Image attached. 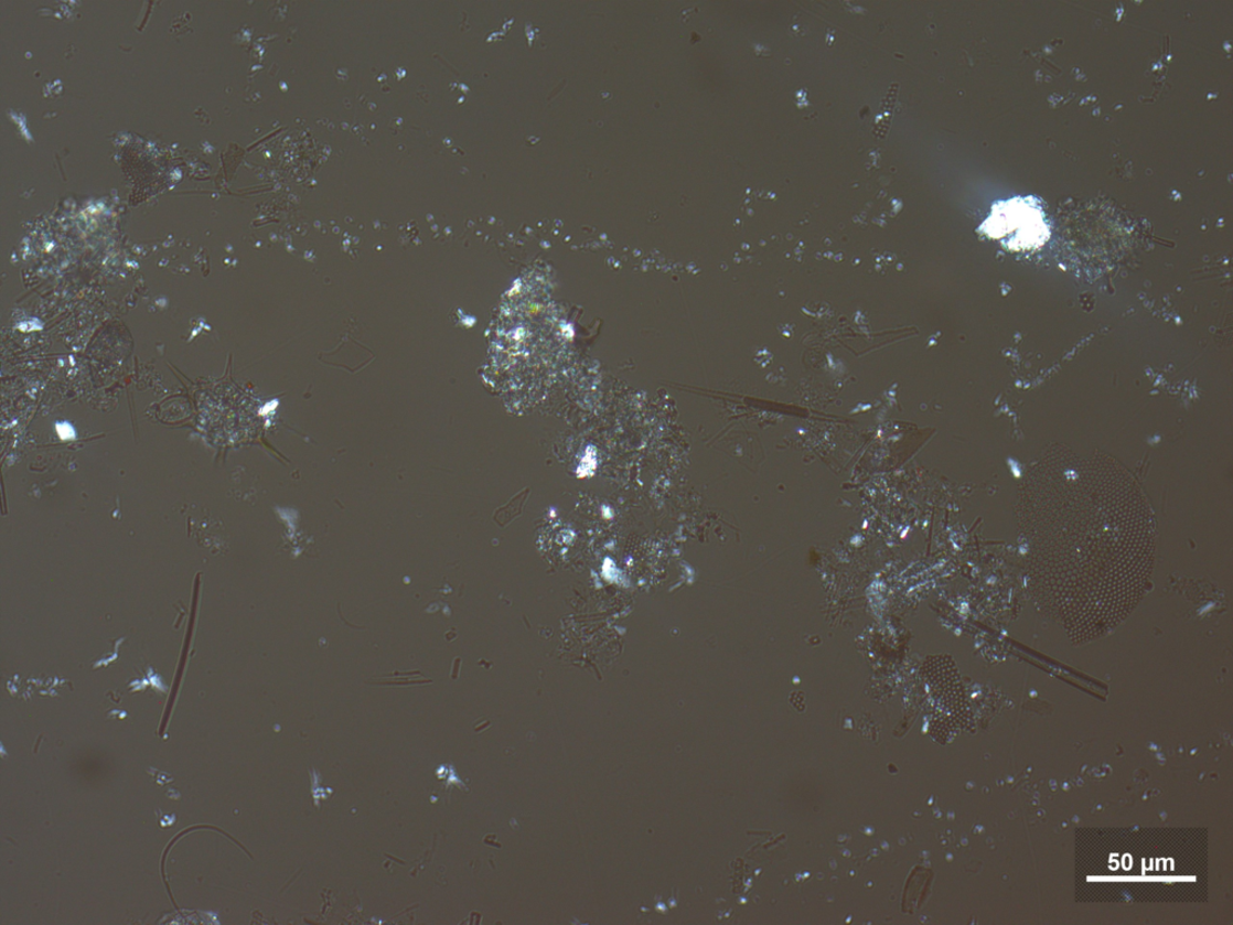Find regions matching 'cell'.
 Wrapping results in <instances>:
<instances>
[{"label": "cell", "mask_w": 1233, "mask_h": 925, "mask_svg": "<svg viewBox=\"0 0 1233 925\" xmlns=\"http://www.w3.org/2000/svg\"><path fill=\"white\" fill-rule=\"evenodd\" d=\"M1019 513L1036 598L1054 619L1082 637L1129 616L1156 545L1145 503L1065 501Z\"/></svg>", "instance_id": "1"}, {"label": "cell", "mask_w": 1233, "mask_h": 925, "mask_svg": "<svg viewBox=\"0 0 1233 925\" xmlns=\"http://www.w3.org/2000/svg\"><path fill=\"white\" fill-rule=\"evenodd\" d=\"M898 85L890 86L888 95L883 100L881 112L878 114L875 127V135L878 138H884L888 133L891 119H893V110L897 101Z\"/></svg>", "instance_id": "4"}, {"label": "cell", "mask_w": 1233, "mask_h": 925, "mask_svg": "<svg viewBox=\"0 0 1233 925\" xmlns=\"http://www.w3.org/2000/svg\"><path fill=\"white\" fill-rule=\"evenodd\" d=\"M984 229L991 238L1005 240L1008 249L1015 251L1039 249L1051 236L1040 202L1032 197H1017L995 205Z\"/></svg>", "instance_id": "2"}, {"label": "cell", "mask_w": 1233, "mask_h": 925, "mask_svg": "<svg viewBox=\"0 0 1233 925\" xmlns=\"http://www.w3.org/2000/svg\"><path fill=\"white\" fill-rule=\"evenodd\" d=\"M529 495V488L523 490L505 505L497 507L493 514L494 523L501 528H507L523 514L524 506H526Z\"/></svg>", "instance_id": "3"}]
</instances>
